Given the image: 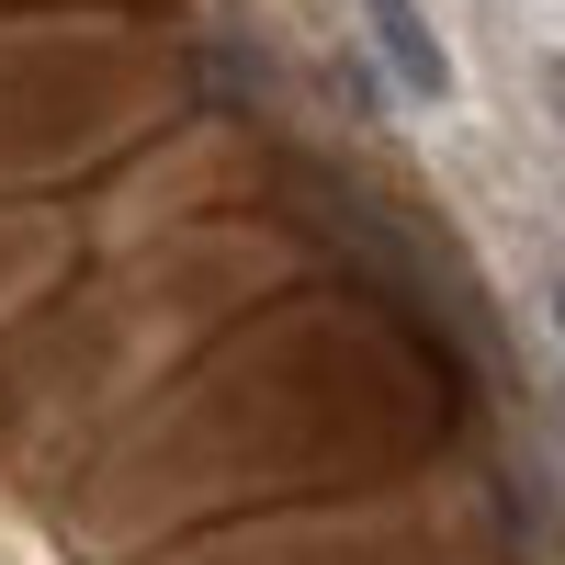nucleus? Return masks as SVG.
I'll return each mask as SVG.
<instances>
[{"label":"nucleus","instance_id":"nucleus-1","mask_svg":"<svg viewBox=\"0 0 565 565\" xmlns=\"http://www.w3.org/2000/svg\"><path fill=\"white\" fill-rule=\"evenodd\" d=\"M362 34H373V57H385V79L407 103H452V45L430 23V0H362Z\"/></svg>","mask_w":565,"mask_h":565}]
</instances>
